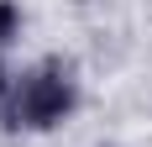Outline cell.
<instances>
[{
    "label": "cell",
    "mask_w": 152,
    "mask_h": 147,
    "mask_svg": "<svg viewBox=\"0 0 152 147\" xmlns=\"http://www.w3.org/2000/svg\"><path fill=\"white\" fill-rule=\"evenodd\" d=\"M16 26H21V16H16V5H11V0H0V47H5V42L16 37Z\"/></svg>",
    "instance_id": "obj_2"
},
{
    "label": "cell",
    "mask_w": 152,
    "mask_h": 147,
    "mask_svg": "<svg viewBox=\"0 0 152 147\" xmlns=\"http://www.w3.org/2000/svg\"><path fill=\"white\" fill-rule=\"evenodd\" d=\"M11 95V79H5V63H0V100Z\"/></svg>",
    "instance_id": "obj_3"
},
{
    "label": "cell",
    "mask_w": 152,
    "mask_h": 147,
    "mask_svg": "<svg viewBox=\"0 0 152 147\" xmlns=\"http://www.w3.org/2000/svg\"><path fill=\"white\" fill-rule=\"evenodd\" d=\"M74 105H79V84H74V74H68V63L47 58V63L26 68L11 84L5 121L21 126V132H53L63 116H74Z\"/></svg>",
    "instance_id": "obj_1"
}]
</instances>
